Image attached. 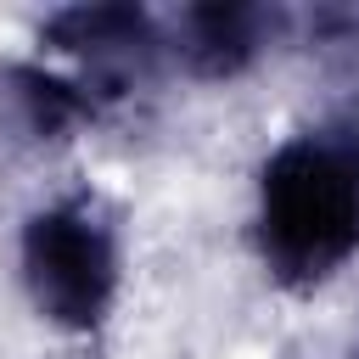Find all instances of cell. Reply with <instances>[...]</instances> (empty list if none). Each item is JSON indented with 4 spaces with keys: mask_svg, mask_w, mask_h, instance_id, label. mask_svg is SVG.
<instances>
[{
    "mask_svg": "<svg viewBox=\"0 0 359 359\" xmlns=\"http://www.w3.org/2000/svg\"><path fill=\"white\" fill-rule=\"evenodd\" d=\"M264 230L292 269L331 264L359 230V168L342 151L297 146L264 180Z\"/></svg>",
    "mask_w": 359,
    "mask_h": 359,
    "instance_id": "6da1fadb",
    "label": "cell"
},
{
    "mask_svg": "<svg viewBox=\"0 0 359 359\" xmlns=\"http://www.w3.org/2000/svg\"><path fill=\"white\" fill-rule=\"evenodd\" d=\"M22 264H28V286H34L39 309H50L56 320L90 325L107 309L112 247H107L95 219H84V213H45L28 230Z\"/></svg>",
    "mask_w": 359,
    "mask_h": 359,
    "instance_id": "7a4b0ae2",
    "label": "cell"
}]
</instances>
